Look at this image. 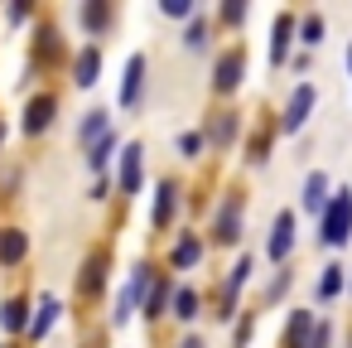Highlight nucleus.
<instances>
[{"label": "nucleus", "instance_id": "obj_25", "mask_svg": "<svg viewBox=\"0 0 352 348\" xmlns=\"http://www.w3.org/2000/svg\"><path fill=\"white\" fill-rule=\"evenodd\" d=\"M342 290V266H323V276H318V300H333Z\"/></svg>", "mask_w": 352, "mask_h": 348}, {"label": "nucleus", "instance_id": "obj_36", "mask_svg": "<svg viewBox=\"0 0 352 348\" xmlns=\"http://www.w3.org/2000/svg\"><path fill=\"white\" fill-rule=\"evenodd\" d=\"M184 348H208V343L203 338H184Z\"/></svg>", "mask_w": 352, "mask_h": 348}, {"label": "nucleus", "instance_id": "obj_35", "mask_svg": "<svg viewBox=\"0 0 352 348\" xmlns=\"http://www.w3.org/2000/svg\"><path fill=\"white\" fill-rule=\"evenodd\" d=\"M30 20V6H10V25H25Z\"/></svg>", "mask_w": 352, "mask_h": 348}, {"label": "nucleus", "instance_id": "obj_11", "mask_svg": "<svg viewBox=\"0 0 352 348\" xmlns=\"http://www.w3.org/2000/svg\"><path fill=\"white\" fill-rule=\"evenodd\" d=\"M333 198V184H328V174L323 170H314L309 179H304V208L309 213H323V203Z\"/></svg>", "mask_w": 352, "mask_h": 348}, {"label": "nucleus", "instance_id": "obj_21", "mask_svg": "<svg viewBox=\"0 0 352 348\" xmlns=\"http://www.w3.org/2000/svg\"><path fill=\"white\" fill-rule=\"evenodd\" d=\"M198 256H203V242H198V237H184V242L174 247V256H169V261H174V271H188Z\"/></svg>", "mask_w": 352, "mask_h": 348}, {"label": "nucleus", "instance_id": "obj_1", "mask_svg": "<svg viewBox=\"0 0 352 348\" xmlns=\"http://www.w3.org/2000/svg\"><path fill=\"white\" fill-rule=\"evenodd\" d=\"M347 237H352V194H347V189H338V194L323 203V213H318V242L342 247Z\"/></svg>", "mask_w": 352, "mask_h": 348}, {"label": "nucleus", "instance_id": "obj_5", "mask_svg": "<svg viewBox=\"0 0 352 348\" xmlns=\"http://www.w3.org/2000/svg\"><path fill=\"white\" fill-rule=\"evenodd\" d=\"M246 78V49H227L217 59V92H236Z\"/></svg>", "mask_w": 352, "mask_h": 348}, {"label": "nucleus", "instance_id": "obj_18", "mask_svg": "<svg viewBox=\"0 0 352 348\" xmlns=\"http://www.w3.org/2000/svg\"><path fill=\"white\" fill-rule=\"evenodd\" d=\"M78 20H82L92 34H102V30L111 25V6H107V0H92V6H82V10H78Z\"/></svg>", "mask_w": 352, "mask_h": 348}, {"label": "nucleus", "instance_id": "obj_26", "mask_svg": "<svg viewBox=\"0 0 352 348\" xmlns=\"http://www.w3.org/2000/svg\"><path fill=\"white\" fill-rule=\"evenodd\" d=\"M164 305H169V280H155V290H150V300H145V314H150V319H160V314H164Z\"/></svg>", "mask_w": 352, "mask_h": 348}, {"label": "nucleus", "instance_id": "obj_28", "mask_svg": "<svg viewBox=\"0 0 352 348\" xmlns=\"http://www.w3.org/2000/svg\"><path fill=\"white\" fill-rule=\"evenodd\" d=\"M184 44H188V49H203V44H208V20H203V15H193V20H188Z\"/></svg>", "mask_w": 352, "mask_h": 348}, {"label": "nucleus", "instance_id": "obj_24", "mask_svg": "<svg viewBox=\"0 0 352 348\" xmlns=\"http://www.w3.org/2000/svg\"><path fill=\"white\" fill-rule=\"evenodd\" d=\"M107 131H111V126H107V112H92V116L82 121V131H78V136H82L87 145H97V141H102Z\"/></svg>", "mask_w": 352, "mask_h": 348}, {"label": "nucleus", "instance_id": "obj_2", "mask_svg": "<svg viewBox=\"0 0 352 348\" xmlns=\"http://www.w3.org/2000/svg\"><path fill=\"white\" fill-rule=\"evenodd\" d=\"M150 280H155V271L140 261V266L131 271V280L121 285V295H116V314H111V324H126V319H131V309H140V305H145V290H150Z\"/></svg>", "mask_w": 352, "mask_h": 348}, {"label": "nucleus", "instance_id": "obj_8", "mask_svg": "<svg viewBox=\"0 0 352 348\" xmlns=\"http://www.w3.org/2000/svg\"><path fill=\"white\" fill-rule=\"evenodd\" d=\"M294 247V213H275L270 223V261H285Z\"/></svg>", "mask_w": 352, "mask_h": 348}, {"label": "nucleus", "instance_id": "obj_12", "mask_svg": "<svg viewBox=\"0 0 352 348\" xmlns=\"http://www.w3.org/2000/svg\"><path fill=\"white\" fill-rule=\"evenodd\" d=\"M174 208H179V189H174V184H160V189H155V213H150L155 232H164V227H169Z\"/></svg>", "mask_w": 352, "mask_h": 348}, {"label": "nucleus", "instance_id": "obj_34", "mask_svg": "<svg viewBox=\"0 0 352 348\" xmlns=\"http://www.w3.org/2000/svg\"><path fill=\"white\" fill-rule=\"evenodd\" d=\"M179 150H184V155H198V150H203V136H184Z\"/></svg>", "mask_w": 352, "mask_h": 348}, {"label": "nucleus", "instance_id": "obj_27", "mask_svg": "<svg viewBox=\"0 0 352 348\" xmlns=\"http://www.w3.org/2000/svg\"><path fill=\"white\" fill-rule=\"evenodd\" d=\"M174 314H179V319H193V314H198V290L184 285V290L174 295Z\"/></svg>", "mask_w": 352, "mask_h": 348}, {"label": "nucleus", "instance_id": "obj_29", "mask_svg": "<svg viewBox=\"0 0 352 348\" xmlns=\"http://www.w3.org/2000/svg\"><path fill=\"white\" fill-rule=\"evenodd\" d=\"M160 10L174 15V20H193V6H188V0H160Z\"/></svg>", "mask_w": 352, "mask_h": 348}, {"label": "nucleus", "instance_id": "obj_38", "mask_svg": "<svg viewBox=\"0 0 352 348\" xmlns=\"http://www.w3.org/2000/svg\"><path fill=\"white\" fill-rule=\"evenodd\" d=\"M0 141H6V126H0Z\"/></svg>", "mask_w": 352, "mask_h": 348}, {"label": "nucleus", "instance_id": "obj_10", "mask_svg": "<svg viewBox=\"0 0 352 348\" xmlns=\"http://www.w3.org/2000/svg\"><path fill=\"white\" fill-rule=\"evenodd\" d=\"M97 73H102V49H97V44H87V49L78 54V63H73V83H78V88H92V83H97Z\"/></svg>", "mask_w": 352, "mask_h": 348}, {"label": "nucleus", "instance_id": "obj_16", "mask_svg": "<svg viewBox=\"0 0 352 348\" xmlns=\"http://www.w3.org/2000/svg\"><path fill=\"white\" fill-rule=\"evenodd\" d=\"M236 208H241L236 198H227V203H222V213H217V242H236V237H241V223H236Z\"/></svg>", "mask_w": 352, "mask_h": 348}, {"label": "nucleus", "instance_id": "obj_9", "mask_svg": "<svg viewBox=\"0 0 352 348\" xmlns=\"http://www.w3.org/2000/svg\"><path fill=\"white\" fill-rule=\"evenodd\" d=\"M289 39H294V20H289V15H275V25H270V63H275V68L285 63Z\"/></svg>", "mask_w": 352, "mask_h": 348}, {"label": "nucleus", "instance_id": "obj_14", "mask_svg": "<svg viewBox=\"0 0 352 348\" xmlns=\"http://www.w3.org/2000/svg\"><path fill=\"white\" fill-rule=\"evenodd\" d=\"M25 252H30V237H25L20 227H10V232H0V261H6V266L25 261Z\"/></svg>", "mask_w": 352, "mask_h": 348}, {"label": "nucleus", "instance_id": "obj_7", "mask_svg": "<svg viewBox=\"0 0 352 348\" xmlns=\"http://www.w3.org/2000/svg\"><path fill=\"white\" fill-rule=\"evenodd\" d=\"M140 145L131 141L126 150H121V174H116V184H121V194H140V179H145V170H140Z\"/></svg>", "mask_w": 352, "mask_h": 348}, {"label": "nucleus", "instance_id": "obj_37", "mask_svg": "<svg viewBox=\"0 0 352 348\" xmlns=\"http://www.w3.org/2000/svg\"><path fill=\"white\" fill-rule=\"evenodd\" d=\"M347 68H352V44H347Z\"/></svg>", "mask_w": 352, "mask_h": 348}, {"label": "nucleus", "instance_id": "obj_19", "mask_svg": "<svg viewBox=\"0 0 352 348\" xmlns=\"http://www.w3.org/2000/svg\"><path fill=\"white\" fill-rule=\"evenodd\" d=\"M251 271H256V261H251V256H241V261L232 266V276H227V309H222V314H232V300H236V290L251 280Z\"/></svg>", "mask_w": 352, "mask_h": 348}, {"label": "nucleus", "instance_id": "obj_32", "mask_svg": "<svg viewBox=\"0 0 352 348\" xmlns=\"http://www.w3.org/2000/svg\"><path fill=\"white\" fill-rule=\"evenodd\" d=\"M232 131H236V121H232V116H222V121H217V131H212V141H232Z\"/></svg>", "mask_w": 352, "mask_h": 348}, {"label": "nucleus", "instance_id": "obj_3", "mask_svg": "<svg viewBox=\"0 0 352 348\" xmlns=\"http://www.w3.org/2000/svg\"><path fill=\"white\" fill-rule=\"evenodd\" d=\"M314 83H299L294 92H289V107H285V136H294V131H304V121H309V112H314Z\"/></svg>", "mask_w": 352, "mask_h": 348}, {"label": "nucleus", "instance_id": "obj_22", "mask_svg": "<svg viewBox=\"0 0 352 348\" xmlns=\"http://www.w3.org/2000/svg\"><path fill=\"white\" fill-rule=\"evenodd\" d=\"M323 30H328V25H323V15H304V25H294V34H299L309 49H314V44H323Z\"/></svg>", "mask_w": 352, "mask_h": 348}, {"label": "nucleus", "instance_id": "obj_31", "mask_svg": "<svg viewBox=\"0 0 352 348\" xmlns=\"http://www.w3.org/2000/svg\"><path fill=\"white\" fill-rule=\"evenodd\" d=\"M222 20H227V25H241V20H246V6H241V0H227V6H222Z\"/></svg>", "mask_w": 352, "mask_h": 348}, {"label": "nucleus", "instance_id": "obj_30", "mask_svg": "<svg viewBox=\"0 0 352 348\" xmlns=\"http://www.w3.org/2000/svg\"><path fill=\"white\" fill-rule=\"evenodd\" d=\"M328 343H333V329H328V324H314V329H309V343H304V348H328Z\"/></svg>", "mask_w": 352, "mask_h": 348}, {"label": "nucleus", "instance_id": "obj_33", "mask_svg": "<svg viewBox=\"0 0 352 348\" xmlns=\"http://www.w3.org/2000/svg\"><path fill=\"white\" fill-rule=\"evenodd\" d=\"M251 334H256V324H251V319H241V324H236V348H246V343H251Z\"/></svg>", "mask_w": 352, "mask_h": 348}, {"label": "nucleus", "instance_id": "obj_17", "mask_svg": "<svg viewBox=\"0 0 352 348\" xmlns=\"http://www.w3.org/2000/svg\"><path fill=\"white\" fill-rule=\"evenodd\" d=\"M309 329H314L309 309H294V314H289V329H285V348H304V343H309Z\"/></svg>", "mask_w": 352, "mask_h": 348}, {"label": "nucleus", "instance_id": "obj_23", "mask_svg": "<svg viewBox=\"0 0 352 348\" xmlns=\"http://www.w3.org/2000/svg\"><path fill=\"white\" fill-rule=\"evenodd\" d=\"M102 271H107V261H102V256H92V261L82 266V290H87V295H97V290L107 285V276H102Z\"/></svg>", "mask_w": 352, "mask_h": 348}, {"label": "nucleus", "instance_id": "obj_20", "mask_svg": "<svg viewBox=\"0 0 352 348\" xmlns=\"http://www.w3.org/2000/svg\"><path fill=\"white\" fill-rule=\"evenodd\" d=\"M116 145H121V141H116V131H107V136L87 150V165H92V170H107V165H111V155H116Z\"/></svg>", "mask_w": 352, "mask_h": 348}, {"label": "nucleus", "instance_id": "obj_15", "mask_svg": "<svg viewBox=\"0 0 352 348\" xmlns=\"http://www.w3.org/2000/svg\"><path fill=\"white\" fill-rule=\"evenodd\" d=\"M0 329L25 334V329H30V305H25V300H6V305H0Z\"/></svg>", "mask_w": 352, "mask_h": 348}, {"label": "nucleus", "instance_id": "obj_6", "mask_svg": "<svg viewBox=\"0 0 352 348\" xmlns=\"http://www.w3.org/2000/svg\"><path fill=\"white\" fill-rule=\"evenodd\" d=\"M145 92V54H131L126 59V78H121V107H135Z\"/></svg>", "mask_w": 352, "mask_h": 348}, {"label": "nucleus", "instance_id": "obj_4", "mask_svg": "<svg viewBox=\"0 0 352 348\" xmlns=\"http://www.w3.org/2000/svg\"><path fill=\"white\" fill-rule=\"evenodd\" d=\"M54 116H58V97H54V92H39V97H30V107H25V131L39 136V131L54 126Z\"/></svg>", "mask_w": 352, "mask_h": 348}, {"label": "nucleus", "instance_id": "obj_13", "mask_svg": "<svg viewBox=\"0 0 352 348\" xmlns=\"http://www.w3.org/2000/svg\"><path fill=\"white\" fill-rule=\"evenodd\" d=\"M58 314H63V305H58L54 295H44V300H39V314L30 319V329H25V334H30V338H44V334L58 324Z\"/></svg>", "mask_w": 352, "mask_h": 348}]
</instances>
